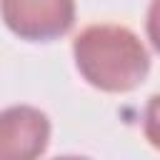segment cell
<instances>
[{"instance_id": "6da1fadb", "label": "cell", "mask_w": 160, "mask_h": 160, "mask_svg": "<svg viewBox=\"0 0 160 160\" xmlns=\"http://www.w3.org/2000/svg\"><path fill=\"white\" fill-rule=\"evenodd\" d=\"M72 55L80 75L98 90L125 92L140 85L150 70V55L140 38L122 25H90L75 42Z\"/></svg>"}, {"instance_id": "7a4b0ae2", "label": "cell", "mask_w": 160, "mask_h": 160, "mask_svg": "<svg viewBox=\"0 0 160 160\" xmlns=\"http://www.w3.org/2000/svg\"><path fill=\"white\" fill-rule=\"evenodd\" d=\"M5 25L22 40H52L75 22V0H0Z\"/></svg>"}, {"instance_id": "3957f363", "label": "cell", "mask_w": 160, "mask_h": 160, "mask_svg": "<svg viewBox=\"0 0 160 160\" xmlns=\"http://www.w3.org/2000/svg\"><path fill=\"white\" fill-rule=\"evenodd\" d=\"M50 140V120L30 105L0 112V160H38Z\"/></svg>"}, {"instance_id": "277c9868", "label": "cell", "mask_w": 160, "mask_h": 160, "mask_svg": "<svg viewBox=\"0 0 160 160\" xmlns=\"http://www.w3.org/2000/svg\"><path fill=\"white\" fill-rule=\"evenodd\" d=\"M55 160H88V158H75V155H65V158H55Z\"/></svg>"}]
</instances>
